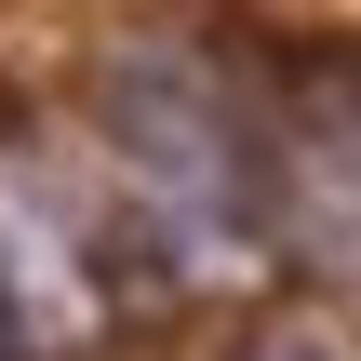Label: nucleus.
Listing matches in <instances>:
<instances>
[{
  "label": "nucleus",
  "mask_w": 361,
  "mask_h": 361,
  "mask_svg": "<svg viewBox=\"0 0 361 361\" xmlns=\"http://www.w3.org/2000/svg\"><path fill=\"white\" fill-rule=\"evenodd\" d=\"M94 174L161 295H228L268 268L255 94L188 40H107L94 67Z\"/></svg>",
  "instance_id": "obj_1"
},
{
  "label": "nucleus",
  "mask_w": 361,
  "mask_h": 361,
  "mask_svg": "<svg viewBox=\"0 0 361 361\" xmlns=\"http://www.w3.org/2000/svg\"><path fill=\"white\" fill-rule=\"evenodd\" d=\"M255 174H268V255L361 295V67H295L255 94Z\"/></svg>",
  "instance_id": "obj_2"
},
{
  "label": "nucleus",
  "mask_w": 361,
  "mask_h": 361,
  "mask_svg": "<svg viewBox=\"0 0 361 361\" xmlns=\"http://www.w3.org/2000/svg\"><path fill=\"white\" fill-rule=\"evenodd\" d=\"M0 322L27 361H94L121 335V255H107L94 201L27 174V147L0 161Z\"/></svg>",
  "instance_id": "obj_3"
},
{
  "label": "nucleus",
  "mask_w": 361,
  "mask_h": 361,
  "mask_svg": "<svg viewBox=\"0 0 361 361\" xmlns=\"http://www.w3.org/2000/svg\"><path fill=\"white\" fill-rule=\"evenodd\" d=\"M241 361H335L322 335H268V348H241Z\"/></svg>",
  "instance_id": "obj_4"
},
{
  "label": "nucleus",
  "mask_w": 361,
  "mask_h": 361,
  "mask_svg": "<svg viewBox=\"0 0 361 361\" xmlns=\"http://www.w3.org/2000/svg\"><path fill=\"white\" fill-rule=\"evenodd\" d=\"M0 361H27V348H13V322H0Z\"/></svg>",
  "instance_id": "obj_5"
}]
</instances>
